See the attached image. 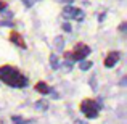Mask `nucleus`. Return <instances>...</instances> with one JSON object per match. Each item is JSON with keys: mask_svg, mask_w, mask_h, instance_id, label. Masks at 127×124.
Here are the masks:
<instances>
[{"mask_svg": "<svg viewBox=\"0 0 127 124\" xmlns=\"http://www.w3.org/2000/svg\"><path fill=\"white\" fill-rule=\"evenodd\" d=\"M0 79H2L5 84L11 85V87H24V85H28L26 78H23V76L19 74L15 68H11V66H3V68H0Z\"/></svg>", "mask_w": 127, "mask_h": 124, "instance_id": "1", "label": "nucleus"}, {"mask_svg": "<svg viewBox=\"0 0 127 124\" xmlns=\"http://www.w3.org/2000/svg\"><path fill=\"white\" fill-rule=\"evenodd\" d=\"M101 108V106H98L95 102H92V100H89V102H84L81 106L82 113L87 116V118H96L98 116V110Z\"/></svg>", "mask_w": 127, "mask_h": 124, "instance_id": "2", "label": "nucleus"}, {"mask_svg": "<svg viewBox=\"0 0 127 124\" xmlns=\"http://www.w3.org/2000/svg\"><path fill=\"white\" fill-rule=\"evenodd\" d=\"M63 15H64L66 18L79 19V21L84 18V11H82V10H79V8H76V6H71V5L64 6V10H63Z\"/></svg>", "mask_w": 127, "mask_h": 124, "instance_id": "3", "label": "nucleus"}, {"mask_svg": "<svg viewBox=\"0 0 127 124\" xmlns=\"http://www.w3.org/2000/svg\"><path fill=\"white\" fill-rule=\"evenodd\" d=\"M90 53V48L89 47H85V45H81L77 48V52H74V56H72V58L74 60H77V61H81V60H84L87 55H89Z\"/></svg>", "mask_w": 127, "mask_h": 124, "instance_id": "4", "label": "nucleus"}, {"mask_svg": "<svg viewBox=\"0 0 127 124\" xmlns=\"http://www.w3.org/2000/svg\"><path fill=\"white\" fill-rule=\"evenodd\" d=\"M118 61H119V53H109L105 60V66L106 68H113Z\"/></svg>", "mask_w": 127, "mask_h": 124, "instance_id": "5", "label": "nucleus"}, {"mask_svg": "<svg viewBox=\"0 0 127 124\" xmlns=\"http://www.w3.org/2000/svg\"><path fill=\"white\" fill-rule=\"evenodd\" d=\"M35 90H39L40 93H48L50 89H48V85H47L45 82H39L37 85H35Z\"/></svg>", "mask_w": 127, "mask_h": 124, "instance_id": "6", "label": "nucleus"}, {"mask_svg": "<svg viewBox=\"0 0 127 124\" xmlns=\"http://www.w3.org/2000/svg\"><path fill=\"white\" fill-rule=\"evenodd\" d=\"M50 63H52V68L53 69H58L60 68V61L56 58V55H50Z\"/></svg>", "mask_w": 127, "mask_h": 124, "instance_id": "7", "label": "nucleus"}, {"mask_svg": "<svg viewBox=\"0 0 127 124\" xmlns=\"http://www.w3.org/2000/svg\"><path fill=\"white\" fill-rule=\"evenodd\" d=\"M55 47L58 50H63V47H64V39L63 37H56L55 39Z\"/></svg>", "mask_w": 127, "mask_h": 124, "instance_id": "8", "label": "nucleus"}, {"mask_svg": "<svg viewBox=\"0 0 127 124\" xmlns=\"http://www.w3.org/2000/svg\"><path fill=\"white\" fill-rule=\"evenodd\" d=\"M90 68H92V63H90V61H82L81 63V69H82V71H89Z\"/></svg>", "mask_w": 127, "mask_h": 124, "instance_id": "9", "label": "nucleus"}, {"mask_svg": "<svg viewBox=\"0 0 127 124\" xmlns=\"http://www.w3.org/2000/svg\"><path fill=\"white\" fill-rule=\"evenodd\" d=\"M35 108H39V110H45V108H47V103H45V102H37V103H35Z\"/></svg>", "mask_w": 127, "mask_h": 124, "instance_id": "10", "label": "nucleus"}, {"mask_svg": "<svg viewBox=\"0 0 127 124\" xmlns=\"http://www.w3.org/2000/svg\"><path fill=\"white\" fill-rule=\"evenodd\" d=\"M11 119H13V123H15V124H24V121H23L19 116H13Z\"/></svg>", "mask_w": 127, "mask_h": 124, "instance_id": "11", "label": "nucleus"}, {"mask_svg": "<svg viewBox=\"0 0 127 124\" xmlns=\"http://www.w3.org/2000/svg\"><path fill=\"white\" fill-rule=\"evenodd\" d=\"M63 29H64L66 32H71V24H69V23H64V24H63Z\"/></svg>", "mask_w": 127, "mask_h": 124, "instance_id": "12", "label": "nucleus"}, {"mask_svg": "<svg viewBox=\"0 0 127 124\" xmlns=\"http://www.w3.org/2000/svg\"><path fill=\"white\" fill-rule=\"evenodd\" d=\"M23 2L26 3V6H32V3H34V0H23Z\"/></svg>", "mask_w": 127, "mask_h": 124, "instance_id": "13", "label": "nucleus"}, {"mask_svg": "<svg viewBox=\"0 0 127 124\" xmlns=\"http://www.w3.org/2000/svg\"><path fill=\"white\" fill-rule=\"evenodd\" d=\"M58 2H61V3H72V0H58Z\"/></svg>", "mask_w": 127, "mask_h": 124, "instance_id": "14", "label": "nucleus"}, {"mask_svg": "<svg viewBox=\"0 0 127 124\" xmlns=\"http://www.w3.org/2000/svg\"><path fill=\"white\" fill-rule=\"evenodd\" d=\"M3 8H5V3H3V2H0V11H2Z\"/></svg>", "mask_w": 127, "mask_h": 124, "instance_id": "15", "label": "nucleus"}]
</instances>
